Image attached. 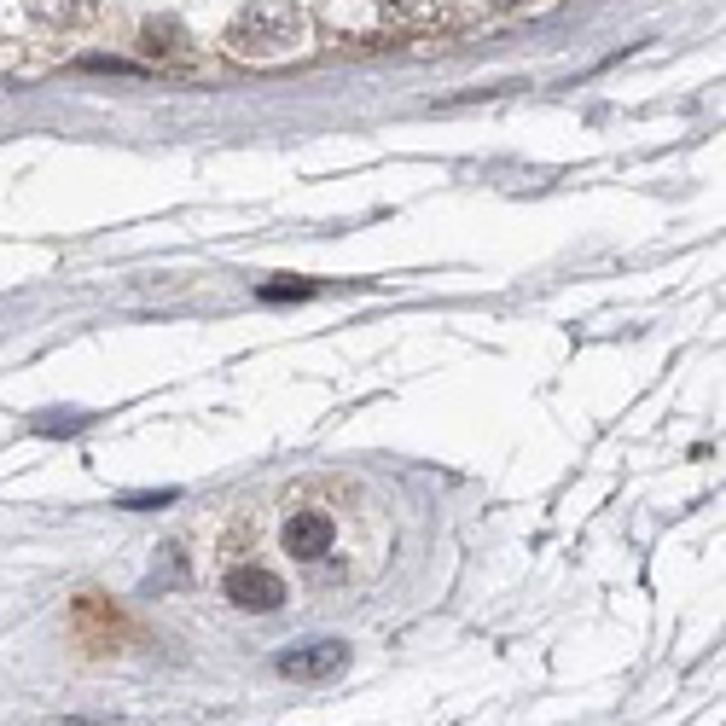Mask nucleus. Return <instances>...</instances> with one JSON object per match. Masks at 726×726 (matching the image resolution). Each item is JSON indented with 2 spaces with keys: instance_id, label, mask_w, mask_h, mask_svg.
Masks as SVG:
<instances>
[{
  "instance_id": "6",
  "label": "nucleus",
  "mask_w": 726,
  "mask_h": 726,
  "mask_svg": "<svg viewBox=\"0 0 726 726\" xmlns=\"http://www.w3.org/2000/svg\"><path fill=\"white\" fill-rule=\"evenodd\" d=\"M24 7L47 29H88L99 18V0H24Z\"/></svg>"
},
{
  "instance_id": "2",
  "label": "nucleus",
  "mask_w": 726,
  "mask_h": 726,
  "mask_svg": "<svg viewBox=\"0 0 726 726\" xmlns=\"http://www.w3.org/2000/svg\"><path fill=\"white\" fill-rule=\"evenodd\" d=\"M222 53L233 64H250V71L291 64V59L309 53V18H302L297 0H250L239 18L227 24Z\"/></svg>"
},
{
  "instance_id": "3",
  "label": "nucleus",
  "mask_w": 726,
  "mask_h": 726,
  "mask_svg": "<svg viewBox=\"0 0 726 726\" xmlns=\"http://www.w3.org/2000/svg\"><path fill=\"white\" fill-rule=\"evenodd\" d=\"M430 18V0H326V29L349 41L408 36Z\"/></svg>"
},
{
  "instance_id": "7",
  "label": "nucleus",
  "mask_w": 726,
  "mask_h": 726,
  "mask_svg": "<svg viewBox=\"0 0 726 726\" xmlns=\"http://www.w3.org/2000/svg\"><path fill=\"white\" fill-rule=\"evenodd\" d=\"M262 297H267V302H285V297H314V285H302V279H285V285H262Z\"/></svg>"
},
{
  "instance_id": "4",
  "label": "nucleus",
  "mask_w": 726,
  "mask_h": 726,
  "mask_svg": "<svg viewBox=\"0 0 726 726\" xmlns=\"http://www.w3.org/2000/svg\"><path fill=\"white\" fill-rule=\"evenodd\" d=\"M222 593H227V604H239V611L267 616V611H285V604H291V576H285V569H274L267 559H256V552L227 547Z\"/></svg>"
},
{
  "instance_id": "8",
  "label": "nucleus",
  "mask_w": 726,
  "mask_h": 726,
  "mask_svg": "<svg viewBox=\"0 0 726 726\" xmlns=\"http://www.w3.org/2000/svg\"><path fill=\"white\" fill-rule=\"evenodd\" d=\"M168 500H175V488H163V495H128L123 505L128 512H151V505H168Z\"/></svg>"
},
{
  "instance_id": "5",
  "label": "nucleus",
  "mask_w": 726,
  "mask_h": 726,
  "mask_svg": "<svg viewBox=\"0 0 726 726\" xmlns=\"http://www.w3.org/2000/svg\"><path fill=\"white\" fill-rule=\"evenodd\" d=\"M343 663H349L343 639H314V646H291V651H285L279 674H285V680H331Z\"/></svg>"
},
{
  "instance_id": "1",
  "label": "nucleus",
  "mask_w": 726,
  "mask_h": 726,
  "mask_svg": "<svg viewBox=\"0 0 726 726\" xmlns=\"http://www.w3.org/2000/svg\"><path fill=\"white\" fill-rule=\"evenodd\" d=\"M274 552L314 587H349L378 569V500L343 477H302L274 500Z\"/></svg>"
}]
</instances>
